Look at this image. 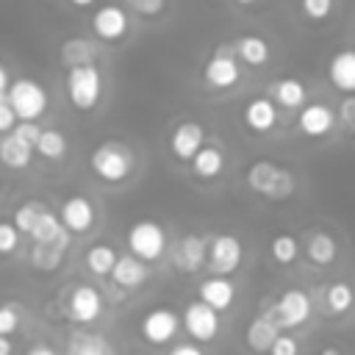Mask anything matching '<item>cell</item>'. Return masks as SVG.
<instances>
[{
	"instance_id": "30bf717a",
	"label": "cell",
	"mask_w": 355,
	"mask_h": 355,
	"mask_svg": "<svg viewBox=\"0 0 355 355\" xmlns=\"http://www.w3.org/2000/svg\"><path fill=\"white\" fill-rule=\"evenodd\" d=\"M180 330V316L172 311V308H153L141 316L139 322V333L147 344L153 347H161V344H169Z\"/></svg>"
},
{
	"instance_id": "f546056e",
	"label": "cell",
	"mask_w": 355,
	"mask_h": 355,
	"mask_svg": "<svg viewBox=\"0 0 355 355\" xmlns=\"http://www.w3.org/2000/svg\"><path fill=\"white\" fill-rule=\"evenodd\" d=\"M322 294H324V308H327V313H333V316H341V313H347V311L355 305V291H352V286H349L347 280H333V283H327Z\"/></svg>"
},
{
	"instance_id": "9a60e30c",
	"label": "cell",
	"mask_w": 355,
	"mask_h": 355,
	"mask_svg": "<svg viewBox=\"0 0 355 355\" xmlns=\"http://www.w3.org/2000/svg\"><path fill=\"white\" fill-rule=\"evenodd\" d=\"M205 144V128L200 125V122H194V119H183V122H178L175 128H172V133H169V153L178 158V161H191L194 158V153L200 150Z\"/></svg>"
},
{
	"instance_id": "d6986e66",
	"label": "cell",
	"mask_w": 355,
	"mask_h": 355,
	"mask_svg": "<svg viewBox=\"0 0 355 355\" xmlns=\"http://www.w3.org/2000/svg\"><path fill=\"white\" fill-rule=\"evenodd\" d=\"M241 119L252 133H269L277 125V105L269 97H252L244 105Z\"/></svg>"
},
{
	"instance_id": "9c48e42d",
	"label": "cell",
	"mask_w": 355,
	"mask_h": 355,
	"mask_svg": "<svg viewBox=\"0 0 355 355\" xmlns=\"http://www.w3.org/2000/svg\"><path fill=\"white\" fill-rule=\"evenodd\" d=\"M180 324L186 327V333L191 336V341L208 344V341L216 338L222 322H219V313H216L211 305H205L202 300H191V302H186V308H183Z\"/></svg>"
},
{
	"instance_id": "8d00e7d4",
	"label": "cell",
	"mask_w": 355,
	"mask_h": 355,
	"mask_svg": "<svg viewBox=\"0 0 355 355\" xmlns=\"http://www.w3.org/2000/svg\"><path fill=\"white\" fill-rule=\"evenodd\" d=\"M19 319H22V305L19 302H3L0 305V336L17 333Z\"/></svg>"
},
{
	"instance_id": "603a6c76",
	"label": "cell",
	"mask_w": 355,
	"mask_h": 355,
	"mask_svg": "<svg viewBox=\"0 0 355 355\" xmlns=\"http://www.w3.org/2000/svg\"><path fill=\"white\" fill-rule=\"evenodd\" d=\"M31 239H33V244H55V247H69V233L64 230V225L58 222V216L47 208L39 219H36V225L31 227V233H28Z\"/></svg>"
},
{
	"instance_id": "ab89813d",
	"label": "cell",
	"mask_w": 355,
	"mask_h": 355,
	"mask_svg": "<svg viewBox=\"0 0 355 355\" xmlns=\"http://www.w3.org/2000/svg\"><path fill=\"white\" fill-rule=\"evenodd\" d=\"M336 122H341V125H344L349 133H355V94H347V97L338 103Z\"/></svg>"
},
{
	"instance_id": "d590c367",
	"label": "cell",
	"mask_w": 355,
	"mask_h": 355,
	"mask_svg": "<svg viewBox=\"0 0 355 355\" xmlns=\"http://www.w3.org/2000/svg\"><path fill=\"white\" fill-rule=\"evenodd\" d=\"M336 8V0H300V11L311 22H324Z\"/></svg>"
},
{
	"instance_id": "f907efd6",
	"label": "cell",
	"mask_w": 355,
	"mask_h": 355,
	"mask_svg": "<svg viewBox=\"0 0 355 355\" xmlns=\"http://www.w3.org/2000/svg\"><path fill=\"white\" fill-rule=\"evenodd\" d=\"M233 3H236V6H241V8H250V6H255L258 0H233Z\"/></svg>"
},
{
	"instance_id": "4316f807",
	"label": "cell",
	"mask_w": 355,
	"mask_h": 355,
	"mask_svg": "<svg viewBox=\"0 0 355 355\" xmlns=\"http://www.w3.org/2000/svg\"><path fill=\"white\" fill-rule=\"evenodd\" d=\"M31 161H33V147L8 130L0 139V164L8 169H25V166H31Z\"/></svg>"
},
{
	"instance_id": "5bb4252c",
	"label": "cell",
	"mask_w": 355,
	"mask_h": 355,
	"mask_svg": "<svg viewBox=\"0 0 355 355\" xmlns=\"http://www.w3.org/2000/svg\"><path fill=\"white\" fill-rule=\"evenodd\" d=\"M336 111L327 103H305L297 114V130L308 139H322L336 128Z\"/></svg>"
},
{
	"instance_id": "44dd1931",
	"label": "cell",
	"mask_w": 355,
	"mask_h": 355,
	"mask_svg": "<svg viewBox=\"0 0 355 355\" xmlns=\"http://www.w3.org/2000/svg\"><path fill=\"white\" fill-rule=\"evenodd\" d=\"M269 100L280 108H288V111H300L305 103H308V89L300 78H280L269 86Z\"/></svg>"
},
{
	"instance_id": "7bdbcfd3",
	"label": "cell",
	"mask_w": 355,
	"mask_h": 355,
	"mask_svg": "<svg viewBox=\"0 0 355 355\" xmlns=\"http://www.w3.org/2000/svg\"><path fill=\"white\" fill-rule=\"evenodd\" d=\"M14 125H17V116H14V111H11L8 100H6V94H0V133H8Z\"/></svg>"
},
{
	"instance_id": "8fae6325",
	"label": "cell",
	"mask_w": 355,
	"mask_h": 355,
	"mask_svg": "<svg viewBox=\"0 0 355 355\" xmlns=\"http://www.w3.org/2000/svg\"><path fill=\"white\" fill-rule=\"evenodd\" d=\"M130 31V17L122 6L116 3H105L100 8H94L92 14V33L100 42H122Z\"/></svg>"
},
{
	"instance_id": "e0dca14e",
	"label": "cell",
	"mask_w": 355,
	"mask_h": 355,
	"mask_svg": "<svg viewBox=\"0 0 355 355\" xmlns=\"http://www.w3.org/2000/svg\"><path fill=\"white\" fill-rule=\"evenodd\" d=\"M108 277H111L114 286L130 291V288H139V286L147 283V277H150V266H147L144 261L133 258L130 252H128V255H116V263H114V269L108 272Z\"/></svg>"
},
{
	"instance_id": "8992f818",
	"label": "cell",
	"mask_w": 355,
	"mask_h": 355,
	"mask_svg": "<svg viewBox=\"0 0 355 355\" xmlns=\"http://www.w3.org/2000/svg\"><path fill=\"white\" fill-rule=\"evenodd\" d=\"M125 244H128L133 258H139L144 263H153V261L164 258V252L169 247V239H166V230L155 219H139L128 227Z\"/></svg>"
},
{
	"instance_id": "d4e9b609",
	"label": "cell",
	"mask_w": 355,
	"mask_h": 355,
	"mask_svg": "<svg viewBox=\"0 0 355 355\" xmlns=\"http://www.w3.org/2000/svg\"><path fill=\"white\" fill-rule=\"evenodd\" d=\"M189 164H191V172H194L200 180H214V178H219L222 169H225V153H222L216 144H202V147L194 153V158H191Z\"/></svg>"
},
{
	"instance_id": "d6a6232c",
	"label": "cell",
	"mask_w": 355,
	"mask_h": 355,
	"mask_svg": "<svg viewBox=\"0 0 355 355\" xmlns=\"http://www.w3.org/2000/svg\"><path fill=\"white\" fill-rule=\"evenodd\" d=\"M269 255H272V261L280 263V266L294 263L297 255H300V239H297L294 233H275L272 241H269Z\"/></svg>"
},
{
	"instance_id": "2e32d148",
	"label": "cell",
	"mask_w": 355,
	"mask_h": 355,
	"mask_svg": "<svg viewBox=\"0 0 355 355\" xmlns=\"http://www.w3.org/2000/svg\"><path fill=\"white\" fill-rule=\"evenodd\" d=\"M205 250H208V236L200 233H183L175 244H172V263L191 275L205 263Z\"/></svg>"
},
{
	"instance_id": "7402d4cb",
	"label": "cell",
	"mask_w": 355,
	"mask_h": 355,
	"mask_svg": "<svg viewBox=\"0 0 355 355\" xmlns=\"http://www.w3.org/2000/svg\"><path fill=\"white\" fill-rule=\"evenodd\" d=\"M230 44H233V53H236L239 64H247V67H263L272 55L269 42L263 36H255V33H244V36L233 39Z\"/></svg>"
},
{
	"instance_id": "60d3db41",
	"label": "cell",
	"mask_w": 355,
	"mask_h": 355,
	"mask_svg": "<svg viewBox=\"0 0 355 355\" xmlns=\"http://www.w3.org/2000/svg\"><path fill=\"white\" fill-rule=\"evenodd\" d=\"M125 6L139 17H158L166 8V0H125Z\"/></svg>"
},
{
	"instance_id": "1f68e13d",
	"label": "cell",
	"mask_w": 355,
	"mask_h": 355,
	"mask_svg": "<svg viewBox=\"0 0 355 355\" xmlns=\"http://www.w3.org/2000/svg\"><path fill=\"white\" fill-rule=\"evenodd\" d=\"M83 263H86V269H89L92 275L108 277V272H111L114 263H116V250H114L111 244H94V247L86 250Z\"/></svg>"
},
{
	"instance_id": "3957f363",
	"label": "cell",
	"mask_w": 355,
	"mask_h": 355,
	"mask_svg": "<svg viewBox=\"0 0 355 355\" xmlns=\"http://www.w3.org/2000/svg\"><path fill=\"white\" fill-rule=\"evenodd\" d=\"M67 100L75 111H94L103 97V72L97 64H80L69 67L64 78Z\"/></svg>"
},
{
	"instance_id": "7a4b0ae2",
	"label": "cell",
	"mask_w": 355,
	"mask_h": 355,
	"mask_svg": "<svg viewBox=\"0 0 355 355\" xmlns=\"http://www.w3.org/2000/svg\"><path fill=\"white\" fill-rule=\"evenodd\" d=\"M89 169L103 183H122L136 169V155L125 141L105 139L89 153Z\"/></svg>"
},
{
	"instance_id": "277c9868",
	"label": "cell",
	"mask_w": 355,
	"mask_h": 355,
	"mask_svg": "<svg viewBox=\"0 0 355 355\" xmlns=\"http://www.w3.org/2000/svg\"><path fill=\"white\" fill-rule=\"evenodd\" d=\"M6 100L17 116V122H36L47 105H50V97H47V89L33 80V78H17L8 83L6 89Z\"/></svg>"
},
{
	"instance_id": "ba28073f",
	"label": "cell",
	"mask_w": 355,
	"mask_h": 355,
	"mask_svg": "<svg viewBox=\"0 0 355 355\" xmlns=\"http://www.w3.org/2000/svg\"><path fill=\"white\" fill-rule=\"evenodd\" d=\"M241 258H244V247H241V239L236 233H216V236H208V250H205V263L214 275H233L239 266H241Z\"/></svg>"
},
{
	"instance_id": "ffe728a7",
	"label": "cell",
	"mask_w": 355,
	"mask_h": 355,
	"mask_svg": "<svg viewBox=\"0 0 355 355\" xmlns=\"http://www.w3.org/2000/svg\"><path fill=\"white\" fill-rule=\"evenodd\" d=\"M327 78L341 94H355V50H338L327 61Z\"/></svg>"
},
{
	"instance_id": "836d02e7",
	"label": "cell",
	"mask_w": 355,
	"mask_h": 355,
	"mask_svg": "<svg viewBox=\"0 0 355 355\" xmlns=\"http://www.w3.org/2000/svg\"><path fill=\"white\" fill-rule=\"evenodd\" d=\"M64 247H55V244H33L31 247V263L39 269V272H55L64 261Z\"/></svg>"
},
{
	"instance_id": "e575fe53",
	"label": "cell",
	"mask_w": 355,
	"mask_h": 355,
	"mask_svg": "<svg viewBox=\"0 0 355 355\" xmlns=\"http://www.w3.org/2000/svg\"><path fill=\"white\" fill-rule=\"evenodd\" d=\"M44 211H47L44 202H39V200H28V202L17 205V211H14V216H11V225H14L19 233H31V227L36 225V219H39Z\"/></svg>"
},
{
	"instance_id": "f1b7e54d",
	"label": "cell",
	"mask_w": 355,
	"mask_h": 355,
	"mask_svg": "<svg viewBox=\"0 0 355 355\" xmlns=\"http://www.w3.org/2000/svg\"><path fill=\"white\" fill-rule=\"evenodd\" d=\"M67 355H114V347L100 333L78 330L67 341Z\"/></svg>"
},
{
	"instance_id": "f6af8a7d",
	"label": "cell",
	"mask_w": 355,
	"mask_h": 355,
	"mask_svg": "<svg viewBox=\"0 0 355 355\" xmlns=\"http://www.w3.org/2000/svg\"><path fill=\"white\" fill-rule=\"evenodd\" d=\"M25 355H58V352H55L47 341H36V344H31V347H28V352H25Z\"/></svg>"
},
{
	"instance_id": "816d5d0a",
	"label": "cell",
	"mask_w": 355,
	"mask_h": 355,
	"mask_svg": "<svg viewBox=\"0 0 355 355\" xmlns=\"http://www.w3.org/2000/svg\"><path fill=\"white\" fill-rule=\"evenodd\" d=\"M352 50H355V47H352Z\"/></svg>"
},
{
	"instance_id": "6da1fadb",
	"label": "cell",
	"mask_w": 355,
	"mask_h": 355,
	"mask_svg": "<svg viewBox=\"0 0 355 355\" xmlns=\"http://www.w3.org/2000/svg\"><path fill=\"white\" fill-rule=\"evenodd\" d=\"M244 183L252 194H258L263 200H275V202H283L297 191V175L288 166H280L266 158H258L247 166Z\"/></svg>"
},
{
	"instance_id": "7dc6e473",
	"label": "cell",
	"mask_w": 355,
	"mask_h": 355,
	"mask_svg": "<svg viewBox=\"0 0 355 355\" xmlns=\"http://www.w3.org/2000/svg\"><path fill=\"white\" fill-rule=\"evenodd\" d=\"M11 349H14L11 338L8 336H0V355H11Z\"/></svg>"
},
{
	"instance_id": "4fadbf2b",
	"label": "cell",
	"mask_w": 355,
	"mask_h": 355,
	"mask_svg": "<svg viewBox=\"0 0 355 355\" xmlns=\"http://www.w3.org/2000/svg\"><path fill=\"white\" fill-rule=\"evenodd\" d=\"M67 313L72 322L78 324H92L103 316V294L89 286V283H78L72 286L69 297H67Z\"/></svg>"
},
{
	"instance_id": "4dcf8cb0",
	"label": "cell",
	"mask_w": 355,
	"mask_h": 355,
	"mask_svg": "<svg viewBox=\"0 0 355 355\" xmlns=\"http://www.w3.org/2000/svg\"><path fill=\"white\" fill-rule=\"evenodd\" d=\"M33 150H36L42 158H47V161H61V158L67 155V150H69V141H67V136H64L58 128H42V133H39Z\"/></svg>"
},
{
	"instance_id": "ee69618b",
	"label": "cell",
	"mask_w": 355,
	"mask_h": 355,
	"mask_svg": "<svg viewBox=\"0 0 355 355\" xmlns=\"http://www.w3.org/2000/svg\"><path fill=\"white\" fill-rule=\"evenodd\" d=\"M166 355H205V352H202V347H200L197 341H180V344H175Z\"/></svg>"
},
{
	"instance_id": "bcb514c9",
	"label": "cell",
	"mask_w": 355,
	"mask_h": 355,
	"mask_svg": "<svg viewBox=\"0 0 355 355\" xmlns=\"http://www.w3.org/2000/svg\"><path fill=\"white\" fill-rule=\"evenodd\" d=\"M8 83H11V78H8V69H6V64H0V94H6Z\"/></svg>"
},
{
	"instance_id": "5b68a950",
	"label": "cell",
	"mask_w": 355,
	"mask_h": 355,
	"mask_svg": "<svg viewBox=\"0 0 355 355\" xmlns=\"http://www.w3.org/2000/svg\"><path fill=\"white\" fill-rule=\"evenodd\" d=\"M261 313L275 322L277 330H294L311 319V297L302 288H283Z\"/></svg>"
},
{
	"instance_id": "681fc988",
	"label": "cell",
	"mask_w": 355,
	"mask_h": 355,
	"mask_svg": "<svg viewBox=\"0 0 355 355\" xmlns=\"http://www.w3.org/2000/svg\"><path fill=\"white\" fill-rule=\"evenodd\" d=\"M69 6H75V8H89V6H94V0H69Z\"/></svg>"
},
{
	"instance_id": "cb8c5ba5",
	"label": "cell",
	"mask_w": 355,
	"mask_h": 355,
	"mask_svg": "<svg viewBox=\"0 0 355 355\" xmlns=\"http://www.w3.org/2000/svg\"><path fill=\"white\" fill-rule=\"evenodd\" d=\"M305 255L313 266H330L338 258V241L327 230H311L305 236Z\"/></svg>"
},
{
	"instance_id": "ac0fdd59",
	"label": "cell",
	"mask_w": 355,
	"mask_h": 355,
	"mask_svg": "<svg viewBox=\"0 0 355 355\" xmlns=\"http://www.w3.org/2000/svg\"><path fill=\"white\" fill-rule=\"evenodd\" d=\"M205 305H211L216 313L219 311H227L233 302H236V286L230 277H222V275H211L205 280H200V297Z\"/></svg>"
},
{
	"instance_id": "484cf974",
	"label": "cell",
	"mask_w": 355,
	"mask_h": 355,
	"mask_svg": "<svg viewBox=\"0 0 355 355\" xmlns=\"http://www.w3.org/2000/svg\"><path fill=\"white\" fill-rule=\"evenodd\" d=\"M277 336H280V330L275 327V322H269L263 313H258V316L247 324L244 341H247V347H250L252 352L266 355V352H269V347H272V341H275Z\"/></svg>"
},
{
	"instance_id": "7c38bea8",
	"label": "cell",
	"mask_w": 355,
	"mask_h": 355,
	"mask_svg": "<svg viewBox=\"0 0 355 355\" xmlns=\"http://www.w3.org/2000/svg\"><path fill=\"white\" fill-rule=\"evenodd\" d=\"M58 222L64 225V230H67L69 236H83V233H89V230L94 227L97 211H94V205H92L89 197L72 194V197H67V200L61 202Z\"/></svg>"
},
{
	"instance_id": "83f0119b",
	"label": "cell",
	"mask_w": 355,
	"mask_h": 355,
	"mask_svg": "<svg viewBox=\"0 0 355 355\" xmlns=\"http://www.w3.org/2000/svg\"><path fill=\"white\" fill-rule=\"evenodd\" d=\"M64 67H80V64H94L97 61V44L92 39H83V36H72L61 44L58 50Z\"/></svg>"
},
{
	"instance_id": "f35d334b",
	"label": "cell",
	"mask_w": 355,
	"mask_h": 355,
	"mask_svg": "<svg viewBox=\"0 0 355 355\" xmlns=\"http://www.w3.org/2000/svg\"><path fill=\"white\" fill-rule=\"evenodd\" d=\"M266 355H300V341H297L291 333H280V336L272 341V347H269Z\"/></svg>"
},
{
	"instance_id": "74e56055",
	"label": "cell",
	"mask_w": 355,
	"mask_h": 355,
	"mask_svg": "<svg viewBox=\"0 0 355 355\" xmlns=\"http://www.w3.org/2000/svg\"><path fill=\"white\" fill-rule=\"evenodd\" d=\"M19 230L11 222H0V255H11L19 247Z\"/></svg>"
},
{
	"instance_id": "b9f144b4",
	"label": "cell",
	"mask_w": 355,
	"mask_h": 355,
	"mask_svg": "<svg viewBox=\"0 0 355 355\" xmlns=\"http://www.w3.org/2000/svg\"><path fill=\"white\" fill-rule=\"evenodd\" d=\"M11 133L17 136V139H22L25 144H36V139H39V133H42V128H39V122H17L14 128H11Z\"/></svg>"
},
{
	"instance_id": "c3c4849f",
	"label": "cell",
	"mask_w": 355,
	"mask_h": 355,
	"mask_svg": "<svg viewBox=\"0 0 355 355\" xmlns=\"http://www.w3.org/2000/svg\"><path fill=\"white\" fill-rule=\"evenodd\" d=\"M319 355H344V352H341L338 347H333V344H327V347H322V349H319Z\"/></svg>"
},
{
	"instance_id": "52a82bcc",
	"label": "cell",
	"mask_w": 355,
	"mask_h": 355,
	"mask_svg": "<svg viewBox=\"0 0 355 355\" xmlns=\"http://www.w3.org/2000/svg\"><path fill=\"white\" fill-rule=\"evenodd\" d=\"M202 80H205L208 89H216V92H227L233 86H239V80H241V64H239L230 42H222V44L214 47L211 58L202 67Z\"/></svg>"
}]
</instances>
